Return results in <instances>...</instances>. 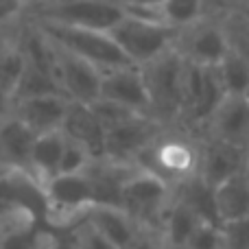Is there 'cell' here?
<instances>
[{"mask_svg":"<svg viewBox=\"0 0 249 249\" xmlns=\"http://www.w3.org/2000/svg\"><path fill=\"white\" fill-rule=\"evenodd\" d=\"M201 140L179 127H166L138 153L133 166L166 184L171 190L199 177Z\"/></svg>","mask_w":249,"mask_h":249,"instance_id":"1","label":"cell"},{"mask_svg":"<svg viewBox=\"0 0 249 249\" xmlns=\"http://www.w3.org/2000/svg\"><path fill=\"white\" fill-rule=\"evenodd\" d=\"M186 68L188 61L181 59L175 48L140 66L151 101V118L162 123L164 127H177V121L181 116Z\"/></svg>","mask_w":249,"mask_h":249,"instance_id":"2","label":"cell"},{"mask_svg":"<svg viewBox=\"0 0 249 249\" xmlns=\"http://www.w3.org/2000/svg\"><path fill=\"white\" fill-rule=\"evenodd\" d=\"M31 22L37 26V31L53 46L88 61V64H92L101 72H107V70H114V68H124V66H133L123 55L121 48L116 46L112 35L105 33V31L66 26V24H55V22H35V20H31Z\"/></svg>","mask_w":249,"mask_h":249,"instance_id":"3","label":"cell"},{"mask_svg":"<svg viewBox=\"0 0 249 249\" xmlns=\"http://www.w3.org/2000/svg\"><path fill=\"white\" fill-rule=\"evenodd\" d=\"M124 18L118 0H31L26 20L109 31Z\"/></svg>","mask_w":249,"mask_h":249,"instance_id":"4","label":"cell"},{"mask_svg":"<svg viewBox=\"0 0 249 249\" xmlns=\"http://www.w3.org/2000/svg\"><path fill=\"white\" fill-rule=\"evenodd\" d=\"M177 33L179 29L164 24L162 20L136 18L129 13H124L123 20L109 31L123 55L138 68L175 48Z\"/></svg>","mask_w":249,"mask_h":249,"instance_id":"5","label":"cell"},{"mask_svg":"<svg viewBox=\"0 0 249 249\" xmlns=\"http://www.w3.org/2000/svg\"><path fill=\"white\" fill-rule=\"evenodd\" d=\"M173 201V190L153 175L133 168L121 190V210L140 230L160 234L164 212Z\"/></svg>","mask_w":249,"mask_h":249,"instance_id":"6","label":"cell"},{"mask_svg":"<svg viewBox=\"0 0 249 249\" xmlns=\"http://www.w3.org/2000/svg\"><path fill=\"white\" fill-rule=\"evenodd\" d=\"M46 228H70L94 206L92 188L86 173L57 175L44 186Z\"/></svg>","mask_w":249,"mask_h":249,"instance_id":"7","label":"cell"},{"mask_svg":"<svg viewBox=\"0 0 249 249\" xmlns=\"http://www.w3.org/2000/svg\"><path fill=\"white\" fill-rule=\"evenodd\" d=\"M162 129L166 127L155 118L144 116V114H129L127 118L105 129L103 158L109 162L123 164V166H133V160L138 158V153Z\"/></svg>","mask_w":249,"mask_h":249,"instance_id":"8","label":"cell"},{"mask_svg":"<svg viewBox=\"0 0 249 249\" xmlns=\"http://www.w3.org/2000/svg\"><path fill=\"white\" fill-rule=\"evenodd\" d=\"M177 55L184 61L201 68H212L225 57V53L232 51L228 44L221 22L216 18H203L190 26H184L177 33L175 42Z\"/></svg>","mask_w":249,"mask_h":249,"instance_id":"9","label":"cell"},{"mask_svg":"<svg viewBox=\"0 0 249 249\" xmlns=\"http://www.w3.org/2000/svg\"><path fill=\"white\" fill-rule=\"evenodd\" d=\"M99 99L124 107L129 112L151 116V101L146 92L144 79L138 66H124L101 72Z\"/></svg>","mask_w":249,"mask_h":249,"instance_id":"10","label":"cell"},{"mask_svg":"<svg viewBox=\"0 0 249 249\" xmlns=\"http://www.w3.org/2000/svg\"><path fill=\"white\" fill-rule=\"evenodd\" d=\"M249 136V101L247 96H225L197 138L225 142L234 146H247Z\"/></svg>","mask_w":249,"mask_h":249,"instance_id":"11","label":"cell"},{"mask_svg":"<svg viewBox=\"0 0 249 249\" xmlns=\"http://www.w3.org/2000/svg\"><path fill=\"white\" fill-rule=\"evenodd\" d=\"M57 53V83L59 90L70 103L90 105L99 101L101 88V70H96L92 64L70 55L55 46Z\"/></svg>","mask_w":249,"mask_h":249,"instance_id":"12","label":"cell"},{"mask_svg":"<svg viewBox=\"0 0 249 249\" xmlns=\"http://www.w3.org/2000/svg\"><path fill=\"white\" fill-rule=\"evenodd\" d=\"M70 101L64 94H39L26 99H13V118L29 127L35 136L59 131L64 124Z\"/></svg>","mask_w":249,"mask_h":249,"instance_id":"13","label":"cell"},{"mask_svg":"<svg viewBox=\"0 0 249 249\" xmlns=\"http://www.w3.org/2000/svg\"><path fill=\"white\" fill-rule=\"evenodd\" d=\"M201 140V162H199V179L210 188L234 175L247 173V146H234L225 142Z\"/></svg>","mask_w":249,"mask_h":249,"instance_id":"14","label":"cell"},{"mask_svg":"<svg viewBox=\"0 0 249 249\" xmlns=\"http://www.w3.org/2000/svg\"><path fill=\"white\" fill-rule=\"evenodd\" d=\"M83 219L105 238L114 249H131L142 230L129 219L121 208L112 206H92Z\"/></svg>","mask_w":249,"mask_h":249,"instance_id":"15","label":"cell"},{"mask_svg":"<svg viewBox=\"0 0 249 249\" xmlns=\"http://www.w3.org/2000/svg\"><path fill=\"white\" fill-rule=\"evenodd\" d=\"M64 136L77 140L88 149V153L94 160L103 158V142H105V129L90 109V105H79L70 103L68 112H66L64 124L59 129Z\"/></svg>","mask_w":249,"mask_h":249,"instance_id":"16","label":"cell"},{"mask_svg":"<svg viewBox=\"0 0 249 249\" xmlns=\"http://www.w3.org/2000/svg\"><path fill=\"white\" fill-rule=\"evenodd\" d=\"M212 201H214L216 221L221 225L234 223V221L249 219V184L247 173L234 175L221 181L212 188Z\"/></svg>","mask_w":249,"mask_h":249,"instance_id":"17","label":"cell"},{"mask_svg":"<svg viewBox=\"0 0 249 249\" xmlns=\"http://www.w3.org/2000/svg\"><path fill=\"white\" fill-rule=\"evenodd\" d=\"M35 138L37 136L11 114L0 124V166L29 173V158Z\"/></svg>","mask_w":249,"mask_h":249,"instance_id":"18","label":"cell"},{"mask_svg":"<svg viewBox=\"0 0 249 249\" xmlns=\"http://www.w3.org/2000/svg\"><path fill=\"white\" fill-rule=\"evenodd\" d=\"M61 146H64V133L61 131L42 133V136L35 138L33 149H31V158H29V175L42 188L59 175Z\"/></svg>","mask_w":249,"mask_h":249,"instance_id":"19","label":"cell"},{"mask_svg":"<svg viewBox=\"0 0 249 249\" xmlns=\"http://www.w3.org/2000/svg\"><path fill=\"white\" fill-rule=\"evenodd\" d=\"M199 223H201V219L173 195V201L164 212L162 225H160V236L168 245H186L188 236Z\"/></svg>","mask_w":249,"mask_h":249,"instance_id":"20","label":"cell"},{"mask_svg":"<svg viewBox=\"0 0 249 249\" xmlns=\"http://www.w3.org/2000/svg\"><path fill=\"white\" fill-rule=\"evenodd\" d=\"M18 29L7 35H0V90L11 96L24 72V55L18 44Z\"/></svg>","mask_w":249,"mask_h":249,"instance_id":"21","label":"cell"},{"mask_svg":"<svg viewBox=\"0 0 249 249\" xmlns=\"http://www.w3.org/2000/svg\"><path fill=\"white\" fill-rule=\"evenodd\" d=\"M221 79L225 94L230 96H247L249 90V61L247 55L236 51H228L225 57L214 66Z\"/></svg>","mask_w":249,"mask_h":249,"instance_id":"22","label":"cell"},{"mask_svg":"<svg viewBox=\"0 0 249 249\" xmlns=\"http://www.w3.org/2000/svg\"><path fill=\"white\" fill-rule=\"evenodd\" d=\"M92 155L83 144L77 140L64 136V146H61V162H59V175H72V173H81L88 164L92 162Z\"/></svg>","mask_w":249,"mask_h":249,"instance_id":"23","label":"cell"},{"mask_svg":"<svg viewBox=\"0 0 249 249\" xmlns=\"http://www.w3.org/2000/svg\"><path fill=\"white\" fill-rule=\"evenodd\" d=\"M31 0H0V35L16 31L26 20Z\"/></svg>","mask_w":249,"mask_h":249,"instance_id":"24","label":"cell"},{"mask_svg":"<svg viewBox=\"0 0 249 249\" xmlns=\"http://www.w3.org/2000/svg\"><path fill=\"white\" fill-rule=\"evenodd\" d=\"M70 232H72V241H74V247L77 249H114L112 243L105 241L86 219L70 225Z\"/></svg>","mask_w":249,"mask_h":249,"instance_id":"25","label":"cell"},{"mask_svg":"<svg viewBox=\"0 0 249 249\" xmlns=\"http://www.w3.org/2000/svg\"><path fill=\"white\" fill-rule=\"evenodd\" d=\"M188 249H221V225L214 223H201L193 230V234L186 241Z\"/></svg>","mask_w":249,"mask_h":249,"instance_id":"26","label":"cell"},{"mask_svg":"<svg viewBox=\"0 0 249 249\" xmlns=\"http://www.w3.org/2000/svg\"><path fill=\"white\" fill-rule=\"evenodd\" d=\"M124 13L136 18H149V20H162L160 18V7L164 0H118Z\"/></svg>","mask_w":249,"mask_h":249,"instance_id":"27","label":"cell"},{"mask_svg":"<svg viewBox=\"0 0 249 249\" xmlns=\"http://www.w3.org/2000/svg\"><path fill=\"white\" fill-rule=\"evenodd\" d=\"M13 112V96L0 90V124L7 121Z\"/></svg>","mask_w":249,"mask_h":249,"instance_id":"28","label":"cell"},{"mask_svg":"<svg viewBox=\"0 0 249 249\" xmlns=\"http://www.w3.org/2000/svg\"><path fill=\"white\" fill-rule=\"evenodd\" d=\"M230 9H245L247 11V0H225Z\"/></svg>","mask_w":249,"mask_h":249,"instance_id":"29","label":"cell"},{"mask_svg":"<svg viewBox=\"0 0 249 249\" xmlns=\"http://www.w3.org/2000/svg\"><path fill=\"white\" fill-rule=\"evenodd\" d=\"M162 249H188V247H186V245H168V243H164Z\"/></svg>","mask_w":249,"mask_h":249,"instance_id":"30","label":"cell"}]
</instances>
